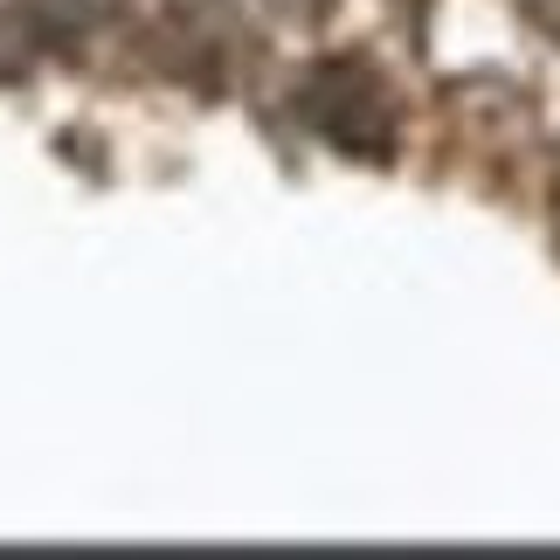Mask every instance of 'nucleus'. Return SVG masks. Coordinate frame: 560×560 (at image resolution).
I'll list each match as a JSON object with an SVG mask.
<instances>
[{
  "instance_id": "nucleus-1",
  "label": "nucleus",
  "mask_w": 560,
  "mask_h": 560,
  "mask_svg": "<svg viewBox=\"0 0 560 560\" xmlns=\"http://www.w3.org/2000/svg\"><path fill=\"white\" fill-rule=\"evenodd\" d=\"M284 118L305 139H318L339 160H374L387 166L408 139V97L387 83L381 62H368L360 49H332L305 62L284 83Z\"/></svg>"
},
{
  "instance_id": "nucleus-2",
  "label": "nucleus",
  "mask_w": 560,
  "mask_h": 560,
  "mask_svg": "<svg viewBox=\"0 0 560 560\" xmlns=\"http://www.w3.org/2000/svg\"><path fill=\"white\" fill-rule=\"evenodd\" d=\"M526 14H533V21H540V28H547V35H560V0H526Z\"/></svg>"
}]
</instances>
